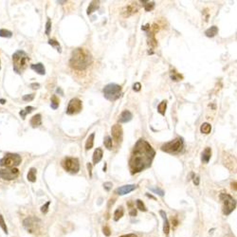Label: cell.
Returning a JSON list of instances; mask_svg holds the SVG:
<instances>
[{"label":"cell","instance_id":"cell-12","mask_svg":"<svg viewBox=\"0 0 237 237\" xmlns=\"http://www.w3.org/2000/svg\"><path fill=\"white\" fill-rule=\"evenodd\" d=\"M112 137L117 143L121 142L122 139V127L120 124H114L111 128Z\"/></svg>","mask_w":237,"mask_h":237},{"label":"cell","instance_id":"cell-16","mask_svg":"<svg viewBox=\"0 0 237 237\" xmlns=\"http://www.w3.org/2000/svg\"><path fill=\"white\" fill-rule=\"evenodd\" d=\"M211 157H212V149L210 148V147H206L201 155V161L205 164L209 163L210 159H211Z\"/></svg>","mask_w":237,"mask_h":237},{"label":"cell","instance_id":"cell-3","mask_svg":"<svg viewBox=\"0 0 237 237\" xmlns=\"http://www.w3.org/2000/svg\"><path fill=\"white\" fill-rule=\"evenodd\" d=\"M29 61H30V57L25 51L17 50L12 55L13 70H14L16 73L21 74L27 68Z\"/></svg>","mask_w":237,"mask_h":237},{"label":"cell","instance_id":"cell-31","mask_svg":"<svg viewBox=\"0 0 237 237\" xmlns=\"http://www.w3.org/2000/svg\"><path fill=\"white\" fill-rule=\"evenodd\" d=\"M137 11H138V8H135V7H134V5H130L128 7H126L125 10L123 11V12H126V14L124 16H129L130 14H132V13L137 12Z\"/></svg>","mask_w":237,"mask_h":237},{"label":"cell","instance_id":"cell-38","mask_svg":"<svg viewBox=\"0 0 237 237\" xmlns=\"http://www.w3.org/2000/svg\"><path fill=\"white\" fill-rule=\"evenodd\" d=\"M34 97H35L34 94H28V95H24L22 97V100L25 102H30L34 99Z\"/></svg>","mask_w":237,"mask_h":237},{"label":"cell","instance_id":"cell-35","mask_svg":"<svg viewBox=\"0 0 237 237\" xmlns=\"http://www.w3.org/2000/svg\"><path fill=\"white\" fill-rule=\"evenodd\" d=\"M136 203H137V208H138L139 211H142V212H146L147 211L145 205H144V203H143L142 200L138 199V200L136 201Z\"/></svg>","mask_w":237,"mask_h":237},{"label":"cell","instance_id":"cell-4","mask_svg":"<svg viewBox=\"0 0 237 237\" xmlns=\"http://www.w3.org/2000/svg\"><path fill=\"white\" fill-rule=\"evenodd\" d=\"M184 148V140L182 138H177L171 142L164 143L161 146V150L168 154H179Z\"/></svg>","mask_w":237,"mask_h":237},{"label":"cell","instance_id":"cell-57","mask_svg":"<svg viewBox=\"0 0 237 237\" xmlns=\"http://www.w3.org/2000/svg\"><path fill=\"white\" fill-rule=\"evenodd\" d=\"M0 68H1V66H0Z\"/></svg>","mask_w":237,"mask_h":237},{"label":"cell","instance_id":"cell-17","mask_svg":"<svg viewBox=\"0 0 237 237\" xmlns=\"http://www.w3.org/2000/svg\"><path fill=\"white\" fill-rule=\"evenodd\" d=\"M102 156H104V152H102V148H97L93 153V157H92V161L93 164H97L102 160Z\"/></svg>","mask_w":237,"mask_h":237},{"label":"cell","instance_id":"cell-8","mask_svg":"<svg viewBox=\"0 0 237 237\" xmlns=\"http://www.w3.org/2000/svg\"><path fill=\"white\" fill-rule=\"evenodd\" d=\"M62 166L65 170L71 174H77L80 170V163L75 157H66L62 161Z\"/></svg>","mask_w":237,"mask_h":237},{"label":"cell","instance_id":"cell-29","mask_svg":"<svg viewBox=\"0 0 237 237\" xmlns=\"http://www.w3.org/2000/svg\"><path fill=\"white\" fill-rule=\"evenodd\" d=\"M104 146L107 148L108 150H111L112 147H113V142H112V138L110 136H106L104 138Z\"/></svg>","mask_w":237,"mask_h":237},{"label":"cell","instance_id":"cell-21","mask_svg":"<svg viewBox=\"0 0 237 237\" xmlns=\"http://www.w3.org/2000/svg\"><path fill=\"white\" fill-rule=\"evenodd\" d=\"M217 33H218V28L216 26H212L211 28H209L208 30H205V35L209 37V38L214 37Z\"/></svg>","mask_w":237,"mask_h":237},{"label":"cell","instance_id":"cell-15","mask_svg":"<svg viewBox=\"0 0 237 237\" xmlns=\"http://www.w3.org/2000/svg\"><path fill=\"white\" fill-rule=\"evenodd\" d=\"M159 214L161 215V217L163 218V232L165 233L166 235L169 234L170 232V224H169V221H168V218H167V215H166V212L164 211H159Z\"/></svg>","mask_w":237,"mask_h":237},{"label":"cell","instance_id":"cell-19","mask_svg":"<svg viewBox=\"0 0 237 237\" xmlns=\"http://www.w3.org/2000/svg\"><path fill=\"white\" fill-rule=\"evenodd\" d=\"M42 124V118H41V114H36L34 115L32 120H30V125H32L33 128H36V127L40 126Z\"/></svg>","mask_w":237,"mask_h":237},{"label":"cell","instance_id":"cell-30","mask_svg":"<svg viewBox=\"0 0 237 237\" xmlns=\"http://www.w3.org/2000/svg\"><path fill=\"white\" fill-rule=\"evenodd\" d=\"M49 44L50 45L51 47H55V49H57V51H58L59 53L62 52V47H61V46H60L59 42H57L56 40H54V39H49Z\"/></svg>","mask_w":237,"mask_h":237},{"label":"cell","instance_id":"cell-36","mask_svg":"<svg viewBox=\"0 0 237 237\" xmlns=\"http://www.w3.org/2000/svg\"><path fill=\"white\" fill-rule=\"evenodd\" d=\"M127 206H129L130 207V211H129V214L132 216V217H134V216H136L137 215V211H136V209L133 207V202H128L127 203Z\"/></svg>","mask_w":237,"mask_h":237},{"label":"cell","instance_id":"cell-56","mask_svg":"<svg viewBox=\"0 0 237 237\" xmlns=\"http://www.w3.org/2000/svg\"><path fill=\"white\" fill-rule=\"evenodd\" d=\"M104 172H106V164H104Z\"/></svg>","mask_w":237,"mask_h":237},{"label":"cell","instance_id":"cell-32","mask_svg":"<svg viewBox=\"0 0 237 237\" xmlns=\"http://www.w3.org/2000/svg\"><path fill=\"white\" fill-rule=\"evenodd\" d=\"M12 36V32L11 30L1 29L0 30V37H6V38H11Z\"/></svg>","mask_w":237,"mask_h":237},{"label":"cell","instance_id":"cell-53","mask_svg":"<svg viewBox=\"0 0 237 237\" xmlns=\"http://www.w3.org/2000/svg\"><path fill=\"white\" fill-rule=\"evenodd\" d=\"M146 196H148V197L152 198V199H156V197H155V196H153L152 194H146Z\"/></svg>","mask_w":237,"mask_h":237},{"label":"cell","instance_id":"cell-1","mask_svg":"<svg viewBox=\"0 0 237 237\" xmlns=\"http://www.w3.org/2000/svg\"><path fill=\"white\" fill-rule=\"evenodd\" d=\"M156 151L145 139H139L136 142L129 159V169L132 174L140 173L151 167Z\"/></svg>","mask_w":237,"mask_h":237},{"label":"cell","instance_id":"cell-47","mask_svg":"<svg viewBox=\"0 0 237 237\" xmlns=\"http://www.w3.org/2000/svg\"><path fill=\"white\" fill-rule=\"evenodd\" d=\"M30 87H32V89H38L40 87V84H37V83H33V84H30Z\"/></svg>","mask_w":237,"mask_h":237},{"label":"cell","instance_id":"cell-28","mask_svg":"<svg viewBox=\"0 0 237 237\" xmlns=\"http://www.w3.org/2000/svg\"><path fill=\"white\" fill-rule=\"evenodd\" d=\"M59 104H60V101L59 99L57 98L56 95H53L52 97H51V104H50V106L52 109H57L59 107Z\"/></svg>","mask_w":237,"mask_h":237},{"label":"cell","instance_id":"cell-24","mask_svg":"<svg viewBox=\"0 0 237 237\" xmlns=\"http://www.w3.org/2000/svg\"><path fill=\"white\" fill-rule=\"evenodd\" d=\"M36 169L35 168H30L29 173H28V176H27V178H28V180L30 181V182H35L36 181Z\"/></svg>","mask_w":237,"mask_h":237},{"label":"cell","instance_id":"cell-22","mask_svg":"<svg viewBox=\"0 0 237 237\" xmlns=\"http://www.w3.org/2000/svg\"><path fill=\"white\" fill-rule=\"evenodd\" d=\"M94 138H95V133H92L90 136L88 137L87 139V142H85V150L88 151L90 150L92 147H93L94 144Z\"/></svg>","mask_w":237,"mask_h":237},{"label":"cell","instance_id":"cell-11","mask_svg":"<svg viewBox=\"0 0 237 237\" xmlns=\"http://www.w3.org/2000/svg\"><path fill=\"white\" fill-rule=\"evenodd\" d=\"M19 176V170L16 168H5L0 170V177L4 180H13Z\"/></svg>","mask_w":237,"mask_h":237},{"label":"cell","instance_id":"cell-44","mask_svg":"<svg viewBox=\"0 0 237 237\" xmlns=\"http://www.w3.org/2000/svg\"><path fill=\"white\" fill-rule=\"evenodd\" d=\"M34 109H35V108H34L33 106H27V107L24 109V111H25L26 115H27V114H30V113H32L34 110Z\"/></svg>","mask_w":237,"mask_h":237},{"label":"cell","instance_id":"cell-50","mask_svg":"<svg viewBox=\"0 0 237 237\" xmlns=\"http://www.w3.org/2000/svg\"><path fill=\"white\" fill-rule=\"evenodd\" d=\"M120 237H138L137 235H135V234H125V235H122V236H120Z\"/></svg>","mask_w":237,"mask_h":237},{"label":"cell","instance_id":"cell-33","mask_svg":"<svg viewBox=\"0 0 237 237\" xmlns=\"http://www.w3.org/2000/svg\"><path fill=\"white\" fill-rule=\"evenodd\" d=\"M148 189H149V190H150L151 192H153V193L160 195V196H163L164 194H165V193H164V191L162 190V189L157 188V187H156V188H154V187H149Z\"/></svg>","mask_w":237,"mask_h":237},{"label":"cell","instance_id":"cell-13","mask_svg":"<svg viewBox=\"0 0 237 237\" xmlns=\"http://www.w3.org/2000/svg\"><path fill=\"white\" fill-rule=\"evenodd\" d=\"M137 188H138V186H137V185H134V184L124 185V186H122V187L117 189L116 194H118L120 195H124V194L131 193V192H133L134 190H136Z\"/></svg>","mask_w":237,"mask_h":237},{"label":"cell","instance_id":"cell-43","mask_svg":"<svg viewBox=\"0 0 237 237\" xmlns=\"http://www.w3.org/2000/svg\"><path fill=\"white\" fill-rule=\"evenodd\" d=\"M140 89H142V84L140 83H135L133 84V90L136 92H139Z\"/></svg>","mask_w":237,"mask_h":237},{"label":"cell","instance_id":"cell-23","mask_svg":"<svg viewBox=\"0 0 237 237\" xmlns=\"http://www.w3.org/2000/svg\"><path fill=\"white\" fill-rule=\"evenodd\" d=\"M200 131L202 134H205V135H208V134L211 133L212 131V125L208 122H204L202 123L200 126Z\"/></svg>","mask_w":237,"mask_h":237},{"label":"cell","instance_id":"cell-2","mask_svg":"<svg viewBox=\"0 0 237 237\" xmlns=\"http://www.w3.org/2000/svg\"><path fill=\"white\" fill-rule=\"evenodd\" d=\"M92 63V56L90 52L85 49H76L72 51L69 66L73 69L84 70L90 66Z\"/></svg>","mask_w":237,"mask_h":237},{"label":"cell","instance_id":"cell-39","mask_svg":"<svg viewBox=\"0 0 237 237\" xmlns=\"http://www.w3.org/2000/svg\"><path fill=\"white\" fill-rule=\"evenodd\" d=\"M50 30H51V21L49 18L47 21V24H46V32H45V33H46L47 35H49V34L50 33Z\"/></svg>","mask_w":237,"mask_h":237},{"label":"cell","instance_id":"cell-46","mask_svg":"<svg viewBox=\"0 0 237 237\" xmlns=\"http://www.w3.org/2000/svg\"><path fill=\"white\" fill-rule=\"evenodd\" d=\"M193 178H194V185H195V186H198V185H199V181H200V179H199V177L196 176V177H194Z\"/></svg>","mask_w":237,"mask_h":237},{"label":"cell","instance_id":"cell-45","mask_svg":"<svg viewBox=\"0 0 237 237\" xmlns=\"http://www.w3.org/2000/svg\"><path fill=\"white\" fill-rule=\"evenodd\" d=\"M87 170H88V174H89V177H92V164L91 163H87Z\"/></svg>","mask_w":237,"mask_h":237},{"label":"cell","instance_id":"cell-41","mask_svg":"<svg viewBox=\"0 0 237 237\" xmlns=\"http://www.w3.org/2000/svg\"><path fill=\"white\" fill-rule=\"evenodd\" d=\"M102 232H104V234L105 236H110V234H111L110 229H109V227H107V226H104V228H102Z\"/></svg>","mask_w":237,"mask_h":237},{"label":"cell","instance_id":"cell-48","mask_svg":"<svg viewBox=\"0 0 237 237\" xmlns=\"http://www.w3.org/2000/svg\"><path fill=\"white\" fill-rule=\"evenodd\" d=\"M114 203H115V199H110V200H109V202H108L107 207H108V208H110L111 206L114 205Z\"/></svg>","mask_w":237,"mask_h":237},{"label":"cell","instance_id":"cell-40","mask_svg":"<svg viewBox=\"0 0 237 237\" xmlns=\"http://www.w3.org/2000/svg\"><path fill=\"white\" fill-rule=\"evenodd\" d=\"M49 205H50V201H47L44 206H42V208H41V212H42L43 214H47V212H49Z\"/></svg>","mask_w":237,"mask_h":237},{"label":"cell","instance_id":"cell-25","mask_svg":"<svg viewBox=\"0 0 237 237\" xmlns=\"http://www.w3.org/2000/svg\"><path fill=\"white\" fill-rule=\"evenodd\" d=\"M166 108H167V101H162L157 105V112H159L160 115L164 116L166 112Z\"/></svg>","mask_w":237,"mask_h":237},{"label":"cell","instance_id":"cell-26","mask_svg":"<svg viewBox=\"0 0 237 237\" xmlns=\"http://www.w3.org/2000/svg\"><path fill=\"white\" fill-rule=\"evenodd\" d=\"M123 214H124V210H123V208L122 207H119L115 211V212H114V220L115 221H119L120 219H121L122 216H123Z\"/></svg>","mask_w":237,"mask_h":237},{"label":"cell","instance_id":"cell-5","mask_svg":"<svg viewBox=\"0 0 237 237\" xmlns=\"http://www.w3.org/2000/svg\"><path fill=\"white\" fill-rule=\"evenodd\" d=\"M102 93H104V98L108 101H117L122 96V87L114 83L108 84L102 89Z\"/></svg>","mask_w":237,"mask_h":237},{"label":"cell","instance_id":"cell-18","mask_svg":"<svg viewBox=\"0 0 237 237\" xmlns=\"http://www.w3.org/2000/svg\"><path fill=\"white\" fill-rule=\"evenodd\" d=\"M32 69H33L35 72H37L40 75H45L46 74V69H45V67L42 63H38V64H33L30 66Z\"/></svg>","mask_w":237,"mask_h":237},{"label":"cell","instance_id":"cell-51","mask_svg":"<svg viewBox=\"0 0 237 237\" xmlns=\"http://www.w3.org/2000/svg\"><path fill=\"white\" fill-rule=\"evenodd\" d=\"M0 104H6V100H4V99H0Z\"/></svg>","mask_w":237,"mask_h":237},{"label":"cell","instance_id":"cell-49","mask_svg":"<svg viewBox=\"0 0 237 237\" xmlns=\"http://www.w3.org/2000/svg\"><path fill=\"white\" fill-rule=\"evenodd\" d=\"M20 116H21V118H22L23 120H25V118H26V113H25V111H24V110H21V111H20Z\"/></svg>","mask_w":237,"mask_h":237},{"label":"cell","instance_id":"cell-54","mask_svg":"<svg viewBox=\"0 0 237 237\" xmlns=\"http://www.w3.org/2000/svg\"><path fill=\"white\" fill-rule=\"evenodd\" d=\"M235 185H236V182H233V183H232V189H234V190H236Z\"/></svg>","mask_w":237,"mask_h":237},{"label":"cell","instance_id":"cell-7","mask_svg":"<svg viewBox=\"0 0 237 237\" xmlns=\"http://www.w3.org/2000/svg\"><path fill=\"white\" fill-rule=\"evenodd\" d=\"M21 157L18 154L8 153L0 159V166L6 168H15L21 163Z\"/></svg>","mask_w":237,"mask_h":237},{"label":"cell","instance_id":"cell-20","mask_svg":"<svg viewBox=\"0 0 237 237\" xmlns=\"http://www.w3.org/2000/svg\"><path fill=\"white\" fill-rule=\"evenodd\" d=\"M100 7V2L99 1H91L90 4H89L88 8H87V15H90L91 13H93L95 11H97Z\"/></svg>","mask_w":237,"mask_h":237},{"label":"cell","instance_id":"cell-10","mask_svg":"<svg viewBox=\"0 0 237 237\" xmlns=\"http://www.w3.org/2000/svg\"><path fill=\"white\" fill-rule=\"evenodd\" d=\"M39 224H40V220L36 217H29V218H26L25 220L23 221L24 228L30 233L36 232V231L39 228Z\"/></svg>","mask_w":237,"mask_h":237},{"label":"cell","instance_id":"cell-52","mask_svg":"<svg viewBox=\"0 0 237 237\" xmlns=\"http://www.w3.org/2000/svg\"><path fill=\"white\" fill-rule=\"evenodd\" d=\"M56 91L58 92V93H60L61 95H63V94H64V93H63V91H62V89H61L60 87H59V88H57V90H56Z\"/></svg>","mask_w":237,"mask_h":237},{"label":"cell","instance_id":"cell-42","mask_svg":"<svg viewBox=\"0 0 237 237\" xmlns=\"http://www.w3.org/2000/svg\"><path fill=\"white\" fill-rule=\"evenodd\" d=\"M112 186H113V184H112V182H105V183L104 184V190L105 191H107L109 192L112 189Z\"/></svg>","mask_w":237,"mask_h":237},{"label":"cell","instance_id":"cell-37","mask_svg":"<svg viewBox=\"0 0 237 237\" xmlns=\"http://www.w3.org/2000/svg\"><path fill=\"white\" fill-rule=\"evenodd\" d=\"M0 227L3 229V231H4L6 234H8V228H7L5 221H4V218H3V216L1 214H0Z\"/></svg>","mask_w":237,"mask_h":237},{"label":"cell","instance_id":"cell-34","mask_svg":"<svg viewBox=\"0 0 237 237\" xmlns=\"http://www.w3.org/2000/svg\"><path fill=\"white\" fill-rule=\"evenodd\" d=\"M155 5H156V3L154 1H147V3L144 4V10H145L146 12H150L152 11V10L155 8Z\"/></svg>","mask_w":237,"mask_h":237},{"label":"cell","instance_id":"cell-27","mask_svg":"<svg viewBox=\"0 0 237 237\" xmlns=\"http://www.w3.org/2000/svg\"><path fill=\"white\" fill-rule=\"evenodd\" d=\"M170 77L171 79L173 80L174 82H178V81H181L182 79H183V76L182 75H180L179 73H177V72L176 70H173V71H171V73H170Z\"/></svg>","mask_w":237,"mask_h":237},{"label":"cell","instance_id":"cell-55","mask_svg":"<svg viewBox=\"0 0 237 237\" xmlns=\"http://www.w3.org/2000/svg\"><path fill=\"white\" fill-rule=\"evenodd\" d=\"M57 3H60V4H64V3H67V1H57Z\"/></svg>","mask_w":237,"mask_h":237},{"label":"cell","instance_id":"cell-14","mask_svg":"<svg viewBox=\"0 0 237 237\" xmlns=\"http://www.w3.org/2000/svg\"><path fill=\"white\" fill-rule=\"evenodd\" d=\"M132 119H133L132 113L129 110H124L122 112V114L119 117V122L120 123H126V122H129Z\"/></svg>","mask_w":237,"mask_h":237},{"label":"cell","instance_id":"cell-6","mask_svg":"<svg viewBox=\"0 0 237 237\" xmlns=\"http://www.w3.org/2000/svg\"><path fill=\"white\" fill-rule=\"evenodd\" d=\"M219 198L223 204V214L225 215L231 214L236 208V201L231 194L222 193L219 195Z\"/></svg>","mask_w":237,"mask_h":237},{"label":"cell","instance_id":"cell-9","mask_svg":"<svg viewBox=\"0 0 237 237\" xmlns=\"http://www.w3.org/2000/svg\"><path fill=\"white\" fill-rule=\"evenodd\" d=\"M82 108H83V102L81 100L78 98H73L68 102L66 113L67 115H76L82 110Z\"/></svg>","mask_w":237,"mask_h":237}]
</instances>
